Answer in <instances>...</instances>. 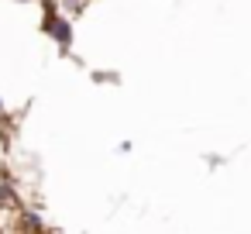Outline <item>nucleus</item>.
Instances as JSON below:
<instances>
[{
    "instance_id": "obj_1",
    "label": "nucleus",
    "mask_w": 251,
    "mask_h": 234,
    "mask_svg": "<svg viewBox=\"0 0 251 234\" xmlns=\"http://www.w3.org/2000/svg\"><path fill=\"white\" fill-rule=\"evenodd\" d=\"M45 31L52 35V42H59V49H69L73 45V28H69V21L62 18V14H55V7H52V0H45Z\"/></svg>"
},
{
    "instance_id": "obj_2",
    "label": "nucleus",
    "mask_w": 251,
    "mask_h": 234,
    "mask_svg": "<svg viewBox=\"0 0 251 234\" xmlns=\"http://www.w3.org/2000/svg\"><path fill=\"white\" fill-rule=\"evenodd\" d=\"M21 217H25V220H21V227H28V231H45V224H42V213H38V210H25Z\"/></svg>"
},
{
    "instance_id": "obj_3",
    "label": "nucleus",
    "mask_w": 251,
    "mask_h": 234,
    "mask_svg": "<svg viewBox=\"0 0 251 234\" xmlns=\"http://www.w3.org/2000/svg\"><path fill=\"white\" fill-rule=\"evenodd\" d=\"M0 114H4V104H0Z\"/></svg>"
}]
</instances>
